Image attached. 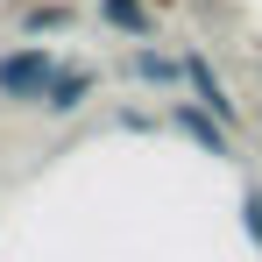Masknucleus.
I'll use <instances>...</instances> for the list:
<instances>
[{"instance_id":"5","label":"nucleus","mask_w":262,"mask_h":262,"mask_svg":"<svg viewBox=\"0 0 262 262\" xmlns=\"http://www.w3.org/2000/svg\"><path fill=\"white\" fill-rule=\"evenodd\" d=\"M128 71H135V85H156V92H177V85H184V57H163V50H135Z\"/></svg>"},{"instance_id":"6","label":"nucleus","mask_w":262,"mask_h":262,"mask_svg":"<svg viewBox=\"0 0 262 262\" xmlns=\"http://www.w3.org/2000/svg\"><path fill=\"white\" fill-rule=\"evenodd\" d=\"M149 7H156V0H99V21L121 29V36H142V43H149V36H156V14H149Z\"/></svg>"},{"instance_id":"2","label":"nucleus","mask_w":262,"mask_h":262,"mask_svg":"<svg viewBox=\"0 0 262 262\" xmlns=\"http://www.w3.org/2000/svg\"><path fill=\"white\" fill-rule=\"evenodd\" d=\"M170 128L184 135V142H199L206 156H220V163L234 156V128L220 121V114L206 106V99H177V106H170Z\"/></svg>"},{"instance_id":"10","label":"nucleus","mask_w":262,"mask_h":262,"mask_svg":"<svg viewBox=\"0 0 262 262\" xmlns=\"http://www.w3.org/2000/svg\"><path fill=\"white\" fill-rule=\"evenodd\" d=\"M156 7H177V0H156Z\"/></svg>"},{"instance_id":"7","label":"nucleus","mask_w":262,"mask_h":262,"mask_svg":"<svg viewBox=\"0 0 262 262\" xmlns=\"http://www.w3.org/2000/svg\"><path fill=\"white\" fill-rule=\"evenodd\" d=\"M21 29H29V36H57V29H71V7H57V0H50V7H29Z\"/></svg>"},{"instance_id":"4","label":"nucleus","mask_w":262,"mask_h":262,"mask_svg":"<svg viewBox=\"0 0 262 262\" xmlns=\"http://www.w3.org/2000/svg\"><path fill=\"white\" fill-rule=\"evenodd\" d=\"M92 92H99V71H92V64H64V71L50 78V92H43V114L64 121V114H78V106H85Z\"/></svg>"},{"instance_id":"1","label":"nucleus","mask_w":262,"mask_h":262,"mask_svg":"<svg viewBox=\"0 0 262 262\" xmlns=\"http://www.w3.org/2000/svg\"><path fill=\"white\" fill-rule=\"evenodd\" d=\"M64 71V57L50 43H21V50H0V99L7 106H43L50 78Z\"/></svg>"},{"instance_id":"8","label":"nucleus","mask_w":262,"mask_h":262,"mask_svg":"<svg viewBox=\"0 0 262 262\" xmlns=\"http://www.w3.org/2000/svg\"><path fill=\"white\" fill-rule=\"evenodd\" d=\"M241 213H248V234H255V248H262V184L241 191Z\"/></svg>"},{"instance_id":"3","label":"nucleus","mask_w":262,"mask_h":262,"mask_svg":"<svg viewBox=\"0 0 262 262\" xmlns=\"http://www.w3.org/2000/svg\"><path fill=\"white\" fill-rule=\"evenodd\" d=\"M184 85H191V99H206L227 128L241 121V106H234V92H227V78L213 71V57H206V50H184Z\"/></svg>"},{"instance_id":"9","label":"nucleus","mask_w":262,"mask_h":262,"mask_svg":"<svg viewBox=\"0 0 262 262\" xmlns=\"http://www.w3.org/2000/svg\"><path fill=\"white\" fill-rule=\"evenodd\" d=\"M121 128H128V135H149V128H156V114H142V106H128V114H121Z\"/></svg>"}]
</instances>
